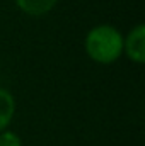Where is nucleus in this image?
Returning a JSON list of instances; mask_svg holds the SVG:
<instances>
[{
  "instance_id": "f257e3e1",
  "label": "nucleus",
  "mask_w": 145,
  "mask_h": 146,
  "mask_svg": "<svg viewBox=\"0 0 145 146\" xmlns=\"http://www.w3.org/2000/svg\"><path fill=\"white\" fill-rule=\"evenodd\" d=\"M85 51L97 63H113L123 53V36L113 26H97L85 37Z\"/></svg>"
},
{
  "instance_id": "f03ea898",
  "label": "nucleus",
  "mask_w": 145,
  "mask_h": 146,
  "mask_svg": "<svg viewBox=\"0 0 145 146\" xmlns=\"http://www.w3.org/2000/svg\"><path fill=\"white\" fill-rule=\"evenodd\" d=\"M123 51L135 63L145 61V26L138 24L130 31L126 39H123Z\"/></svg>"
},
{
  "instance_id": "7ed1b4c3",
  "label": "nucleus",
  "mask_w": 145,
  "mask_h": 146,
  "mask_svg": "<svg viewBox=\"0 0 145 146\" xmlns=\"http://www.w3.org/2000/svg\"><path fill=\"white\" fill-rule=\"evenodd\" d=\"M14 110H15V102L12 94L5 88H0V133L5 131V127L10 124Z\"/></svg>"
},
{
  "instance_id": "20e7f679",
  "label": "nucleus",
  "mask_w": 145,
  "mask_h": 146,
  "mask_svg": "<svg viewBox=\"0 0 145 146\" xmlns=\"http://www.w3.org/2000/svg\"><path fill=\"white\" fill-rule=\"evenodd\" d=\"M15 3L29 15H43L55 7L56 0H15Z\"/></svg>"
},
{
  "instance_id": "39448f33",
  "label": "nucleus",
  "mask_w": 145,
  "mask_h": 146,
  "mask_svg": "<svg viewBox=\"0 0 145 146\" xmlns=\"http://www.w3.org/2000/svg\"><path fill=\"white\" fill-rule=\"evenodd\" d=\"M0 146H22L21 138L12 131H2L0 133Z\"/></svg>"
}]
</instances>
